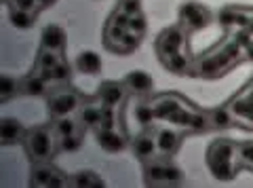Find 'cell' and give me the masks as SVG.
Segmentation results:
<instances>
[{"mask_svg": "<svg viewBox=\"0 0 253 188\" xmlns=\"http://www.w3.org/2000/svg\"><path fill=\"white\" fill-rule=\"evenodd\" d=\"M239 146L230 140H215L207 150V165L217 180H232L239 171Z\"/></svg>", "mask_w": 253, "mask_h": 188, "instance_id": "1", "label": "cell"}, {"mask_svg": "<svg viewBox=\"0 0 253 188\" xmlns=\"http://www.w3.org/2000/svg\"><path fill=\"white\" fill-rule=\"evenodd\" d=\"M23 146L32 161H49L55 154V138L53 131L46 127H34L26 133L23 138Z\"/></svg>", "mask_w": 253, "mask_h": 188, "instance_id": "2", "label": "cell"}, {"mask_svg": "<svg viewBox=\"0 0 253 188\" xmlns=\"http://www.w3.org/2000/svg\"><path fill=\"white\" fill-rule=\"evenodd\" d=\"M30 184L38 188H61L70 184V178L46 161H38L30 171Z\"/></svg>", "mask_w": 253, "mask_h": 188, "instance_id": "3", "label": "cell"}, {"mask_svg": "<svg viewBox=\"0 0 253 188\" xmlns=\"http://www.w3.org/2000/svg\"><path fill=\"white\" fill-rule=\"evenodd\" d=\"M234 64V59L228 55L226 51H219V53H213V55H207L203 61L196 64L194 70H190L188 76H207V78H213V76H219L221 72L230 70Z\"/></svg>", "mask_w": 253, "mask_h": 188, "instance_id": "4", "label": "cell"}, {"mask_svg": "<svg viewBox=\"0 0 253 188\" xmlns=\"http://www.w3.org/2000/svg\"><path fill=\"white\" fill-rule=\"evenodd\" d=\"M179 19H181V28L186 32H196V30H203L209 26L211 13L205 4L190 2V4H184V9L179 13Z\"/></svg>", "mask_w": 253, "mask_h": 188, "instance_id": "5", "label": "cell"}, {"mask_svg": "<svg viewBox=\"0 0 253 188\" xmlns=\"http://www.w3.org/2000/svg\"><path fill=\"white\" fill-rule=\"evenodd\" d=\"M78 106H81V97L74 91H59L49 97V114L55 119L72 114Z\"/></svg>", "mask_w": 253, "mask_h": 188, "instance_id": "6", "label": "cell"}, {"mask_svg": "<svg viewBox=\"0 0 253 188\" xmlns=\"http://www.w3.org/2000/svg\"><path fill=\"white\" fill-rule=\"evenodd\" d=\"M181 45H184V30L181 28H169L158 36L156 41V51L163 59H167L171 55L181 51Z\"/></svg>", "mask_w": 253, "mask_h": 188, "instance_id": "7", "label": "cell"}, {"mask_svg": "<svg viewBox=\"0 0 253 188\" xmlns=\"http://www.w3.org/2000/svg\"><path fill=\"white\" fill-rule=\"evenodd\" d=\"M179 178H181V171L177 167L169 165V163H152V165H146L148 184H169V182H177Z\"/></svg>", "mask_w": 253, "mask_h": 188, "instance_id": "8", "label": "cell"}, {"mask_svg": "<svg viewBox=\"0 0 253 188\" xmlns=\"http://www.w3.org/2000/svg\"><path fill=\"white\" fill-rule=\"evenodd\" d=\"M26 133L28 131H26V127H23V123L17 121V119H11V116H6V119L0 121V142H2L4 146L23 142Z\"/></svg>", "mask_w": 253, "mask_h": 188, "instance_id": "9", "label": "cell"}, {"mask_svg": "<svg viewBox=\"0 0 253 188\" xmlns=\"http://www.w3.org/2000/svg\"><path fill=\"white\" fill-rule=\"evenodd\" d=\"M99 148H104L106 152H123L126 148V140L114 129H97L95 133Z\"/></svg>", "mask_w": 253, "mask_h": 188, "instance_id": "10", "label": "cell"}, {"mask_svg": "<svg viewBox=\"0 0 253 188\" xmlns=\"http://www.w3.org/2000/svg\"><path fill=\"white\" fill-rule=\"evenodd\" d=\"M125 87L126 91H131V93H150L154 87V81H152V76L146 74V72H141V70H133V72L126 74L125 78Z\"/></svg>", "mask_w": 253, "mask_h": 188, "instance_id": "11", "label": "cell"}, {"mask_svg": "<svg viewBox=\"0 0 253 188\" xmlns=\"http://www.w3.org/2000/svg\"><path fill=\"white\" fill-rule=\"evenodd\" d=\"M125 83L121 85V83H114V81H108V83H104L99 87V99H101V104L104 106H108V108H114V106H118L123 101V97H125Z\"/></svg>", "mask_w": 253, "mask_h": 188, "instance_id": "12", "label": "cell"}, {"mask_svg": "<svg viewBox=\"0 0 253 188\" xmlns=\"http://www.w3.org/2000/svg\"><path fill=\"white\" fill-rule=\"evenodd\" d=\"M133 154L141 161H150L158 154V146H156V138L148 136V133H141L133 140Z\"/></svg>", "mask_w": 253, "mask_h": 188, "instance_id": "13", "label": "cell"}, {"mask_svg": "<svg viewBox=\"0 0 253 188\" xmlns=\"http://www.w3.org/2000/svg\"><path fill=\"white\" fill-rule=\"evenodd\" d=\"M42 47L44 49H51V51H63V47H66V32H63L61 26H55V23H51V26H46L42 30Z\"/></svg>", "mask_w": 253, "mask_h": 188, "instance_id": "14", "label": "cell"}, {"mask_svg": "<svg viewBox=\"0 0 253 188\" xmlns=\"http://www.w3.org/2000/svg\"><path fill=\"white\" fill-rule=\"evenodd\" d=\"M156 146H158V154L161 156L173 154L179 146V133L173 129H161L156 133Z\"/></svg>", "mask_w": 253, "mask_h": 188, "instance_id": "15", "label": "cell"}, {"mask_svg": "<svg viewBox=\"0 0 253 188\" xmlns=\"http://www.w3.org/2000/svg\"><path fill=\"white\" fill-rule=\"evenodd\" d=\"M152 108H154V116H156V119L169 121V116L173 112H177L179 108H181V101L175 95H161L152 104Z\"/></svg>", "mask_w": 253, "mask_h": 188, "instance_id": "16", "label": "cell"}, {"mask_svg": "<svg viewBox=\"0 0 253 188\" xmlns=\"http://www.w3.org/2000/svg\"><path fill=\"white\" fill-rule=\"evenodd\" d=\"M228 108H230V112L236 114L239 119H245V121L253 123V91L249 89L247 95L234 97L230 104H228Z\"/></svg>", "mask_w": 253, "mask_h": 188, "instance_id": "17", "label": "cell"}, {"mask_svg": "<svg viewBox=\"0 0 253 188\" xmlns=\"http://www.w3.org/2000/svg\"><path fill=\"white\" fill-rule=\"evenodd\" d=\"M76 70L81 74H97L101 72V57L95 51H83L81 55L76 57Z\"/></svg>", "mask_w": 253, "mask_h": 188, "instance_id": "18", "label": "cell"}, {"mask_svg": "<svg viewBox=\"0 0 253 188\" xmlns=\"http://www.w3.org/2000/svg\"><path fill=\"white\" fill-rule=\"evenodd\" d=\"M217 19H219V23L224 28H234V26L236 28H245L247 26V21H249V15L245 11L234 9V6H226V9L217 15Z\"/></svg>", "mask_w": 253, "mask_h": 188, "instance_id": "19", "label": "cell"}, {"mask_svg": "<svg viewBox=\"0 0 253 188\" xmlns=\"http://www.w3.org/2000/svg\"><path fill=\"white\" fill-rule=\"evenodd\" d=\"M70 186L76 188H101L104 186V180L93 171H78V174L70 176Z\"/></svg>", "mask_w": 253, "mask_h": 188, "instance_id": "20", "label": "cell"}, {"mask_svg": "<svg viewBox=\"0 0 253 188\" xmlns=\"http://www.w3.org/2000/svg\"><path fill=\"white\" fill-rule=\"evenodd\" d=\"M11 23L15 28L19 30H28L36 23V11H23V9H15V6H11Z\"/></svg>", "mask_w": 253, "mask_h": 188, "instance_id": "21", "label": "cell"}, {"mask_svg": "<svg viewBox=\"0 0 253 188\" xmlns=\"http://www.w3.org/2000/svg\"><path fill=\"white\" fill-rule=\"evenodd\" d=\"M46 91V81L38 74V76H28L26 81L21 83V93L26 95H42Z\"/></svg>", "mask_w": 253, "mask_h": 188, "instance_id": "22", "label": "cell"}, {"mask_svg": "<svg viewBox=\"0 0 253 188\" xmlns=\"http://www.w3.org/2000/svg\"><path fill=\"white\" fill-rule=\"evenodd\" d=\"M41 76L46 83H63V81L70 78V66L66 64V61H61L59 66H55L51 70H41Z\"/></svg>", "mask_w": 253, "mask_h": 188, "instance_id": "23", "label": "cell"}, {"mask_svg": "<svg viewBox=\"0 0 253 188\" xmlns=\"http://www.w3.org/2000/svg\"><path fill=\"white\" fill-rule=\"evenodd\" d=\"M232 112H230V108H215L213 112H209V123H211V127H230L232 125Z\"/></svg>", "mask_w": 253, "mask_h": 188, "instance_id": "24", "label": "cell"}, {"mask_svg": "<svg viewBox=\"0 0 253 188\" xmlns=\"http://www.w3.org/2000/svg\"><path fill=\"white\" fill-rule=\"evenodd\" d=\"M61 61L63 59H61L59 51H51V49H44V47H42L41 55H38V68H41V70H51L55 66H59Z\"/></svg>", "mask_w": 253, "mask_h": 188, "instance_id": "25", "label": "cell"}, {"mask_svg": "<svg viewBox=\"0 0 253 188\" xmlns=\"http://www.w3.org/2000/svg\"><path fill=\"white\" fill-rule=\"evenodd\" d=\"M17 91H21V85L11 76H0V101H6L9 97H13Z\"/></svg>", "mask_w": 253, "mask_h": 188, "instance_id": "26", "label": "cell"}, {"mask_svg": "<svg viewBox=\"0 0 253 188\" xmlns=\"http://www.w3.org/2000/svg\"><path fill=\"white\" fill-rule=\"evenodd\" d=\"M165 66H167L173 74H186L188 68H190V61L186 55H181V53H175V55H171L167 59H163Z\"/></svg>", "mask_w": 253, "mask_h": 188, "instance_id": "27", "label": "cell"}, {"mask_svg": "<svg viewBox=\"0 0 253 188\" xmlns=\"http://www.w3.org/2000/svg\"><path fill=\"white\" fill-rule=\"evenodd\" d=\"M139 47V36L135 34H131V32H126V36L123 38L121 43H118L116 47H112L110 51H114V53H123V55H126V53H133Z\"/></svg>", "mask_w": 253, "mask_h": 188, "instance_id": "28", "label": "cell"}, {"mask_svg": "<svg viewBox=\"0 0 253 188\" xmlns=\"http://www.w3.org/2000/svg\"><path fill=\"white\" fill-rule=\"evenodd\" d=\"M101 108H104V106H101ZM101 108H97V106H84L81 110V121L84 125H89V127L97 129L99 119H101Z\"/></svg>", "mask_w": 253, "mask_h": 188, "instance_id": "29", "label": "cell"}, {"mask_svg": "<svg viewBox=\"0 0 253 188\" xmlns=\"http://www.w3.org/2000/svg\"><path fill=\"white\" fill-rule=\"evenodd\" d=\"M55 133H57L59 138L74 136V133H78V125H76V121L68 119V116H61V119H57V123H55Z\"/></svg>", "mask_w": 253, "mask_h": 188, "instance_id": "30", "label": "cell"}, {"mask_svg": "<svg viewBox=\"0 0 253 188\" xmlns=\"http://www.w3.org/2000/svg\"><path fill=\"white\" fill-rule=\"evenodd\" d=\"M156 119L154 116V108L148 106V104H139L135 108V121L139 125H144V127H148V125H152V121Z\"/></svg>", "mask_w": 253, "mask_h": 188, "instance_id": "31", "label": "cell"}, {"mask_svg": "<svg viewBox=\"0 0 253 188\" xmlns=\"http://www.w3.org/2000/svg\"><path fill=\"white\" fill-rule=\"evenodd\" d=\"M192 116H194L192 110H188V108L181 106L177 112H173V114L169 116V123L179 125V127H190V123H192Z\"/></svg>", "mask_w": 253, "mask_h": 188, "instance_id": "32", "label": "cell"}, {"mask_svg": "<svg viewBox=\"0 0 253 188\" xmlns=\"http://www.w3.org/2000/svg\"><path fill=\"white\" fill-rule=\"evenodd\" d=\"M146 28H148V23H146V17L141 13H135V15H131L129 17V32L131 34H135V36H144L146 32Z\"/></svg>", "mask_w": 253, "mask_h": 188, "instance_id": "33", "label": "cell"}, {"mask_svg": "<svg viewBox=\"0 0 253 188\" xmlns=\"http://www.w3.org/2000/svg\"><path fill=\"white\" fill-rule=\"evenodd\" d=\"M83 146V138L74 133V136H66V138H59V148L66 152H74Z\"/></svg>", "mask_w": 253, "mask_h": 188, "instance_id": "34", "label": "cell"}, {"mask_svg": "<svg viewBox=\"0 0 253 188\" xmlns=\"http://www.w3.org/2000/svg\"><path fill=\"white\" fill-rule=\"evenodd\" d=\"M239 163L253 169V142H245L239 146Z\"/></svg>", "mask_w": 253, "mask_h": 188, "instance_id": "35", "label": "cell"}, {"mask_svg": "<svg viewBox=\"0 0 253 188\" xmlns=\"http://www.w3.org/2000/svg\"><path fill=\"white\" fill-rule=\"evenodd\" d=\"M97 129H114V110L112 108H108V106L101 108V119H99Z\"/></svg>", "mask_w": 253, "mask_h": 188, "instance_id": "36", "label": "cell"}, {"mask_svg": "<svg viewBox=\"0 0 253 188\" xmlns=\"http://www.w3.org/2000/svg\"><path fill=\"white\" fill-rule=\"evenodd\" d=\"M207 127H211L209 114H199V112H194L192 123H190V129H192V131H205Z\"/></svg>", "mask_w": 253, "mask_h": 188, "instance_id": "37", "label": "cell"}, {"mask_svg": "<svg viewBox=\"0 0 253 188\" xmlns=\"http://www.w3.org/2000/svg\"><path fill=\"white\" fill-rule=\"evenodd\" d=\"M121 11H125L126 15H135V13H141V2L139 0H121Z\"/></svg>", "mask_w": 253, "mask_h": 188, "instance_id": "38", "label": "cell"}, {"mask_svg": "<svg viewBox=\"0 0 253 188\" xmlns=\"http://www.w3.org/2000/svg\"><path fill=\"white\" fill-rule=\"evenodd\" d=\"M11 6H15V9H23V11H36L38 2L36 0H11Z\"/></svg>", "mask_w": 253, "mask_h": 188, "instance_id": "39", "label": "cell"}, {"mask_svg": "<svg viewBox=\"0 0 253 188\" xmlns=\"http://www.w3.org/2000/svg\"><path fill=\"white\" fill-rule=\"evenodd\" d=\"M245 32H247L249 36H253V15H249V21H247V26H245Z\"/></svg>", "mask_w": 253, "mask_h": 188, "instance_id": "40", "label": "cell"}, {"mask_svg": "<svg viewBox=\"0 0 253 188\" xmlns=\"http://www.w3.org/2000/svg\"><path fill=\"white\" fill-rule=\"evenodd\" d=\"M36 2H38V9H46V6H51L55 0H36Z\"/></svg>", "mask_w": 253, "mask_h": 188, "instance_id": "41", "label": "cell"}, {"mask_svg": "<svg viewBox=\"0 0 253 188\" xmlns=\"http://www.w3.org/2000/svg\"><path fill=\"white\" fill-rule=\"evenodd\" d=\"M245 51H247V55H249V59L253 61V43H249L247 47H245Z\"/></svg>", "mask_w": 253, "mask_h": 188, "instance_id": "42", "label": "cell"}, {"mask_svg": "<svg viewBox=\"0 0 253 188\" xmlns=\"http://www.w3.org/2000/svg\"><path fill=\"white\" fill-rule=\"evenodd\" d=\"M2 2H4V4H11V0H2Z\"/></svg>", "mask_w": 253, "mask_h": 188, "instance_id": "43", "label": "cell"}, {"mask_svg": "<svg viewBox=\"0 0 253 188\" xmlns=\"http://www.w3.org/2000/svg\"><path fill=\"white\" fill-rule=\"evenodd\" d=\"M249 89H251V91H253V83H251V87H249Z\"/></svg>", "mask_w": 253, "mask_h": 188, "instance_id": "44", "label": "cell"}]
</instances>
